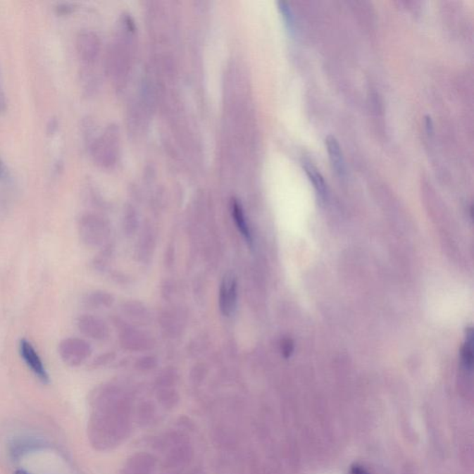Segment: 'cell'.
Instances as JSON below:
<instances>
[{
  "mask_svg": "<svg viewBox=\"0 0 474 474\" xmlns=\"http://www.w3.org/2000/svg\"><path fill=\"white\" fill-rule=\"evenodd\" d=\"M58 353L64 362L70 366H77L90 356L89 344L80 338H66L61 341Z\"/></svg>",
  "mask_w": 474,
  "mask_h": 474,
  "instance_id": "obj_1",
  "label": "cell"
},
{
  "mask_svg": "<svg viewBox=\"0 0 474 474\" xmlns=\"http://www.w3.org/2000/svg\"><path fill=\"white\" fill-rule=\"evenodd\" d=\"M219 302L223 314L231 316L237 303V280L232 273H227L223 280Z\"/></svg>",
  "mask_w": 474,
  "mask_h": 474,
  "instance_id": "obj_2",
  "label": "cell"
},
{
  "mask_svg": "<svg viewBox=\"0 0 474 474\" xmlns=\"http://www.w3.org/2000/svg\"><path fill=\"white\" fill-rule=\"evenodd\" d=\"M20 352L23 361H25V363L27 364V366L30 368L35 376L38 377V379H39L41 382H45V384L46 382H49V373L46 372L43 361L41 360L39 355H38L37 350L35 349L33 344L29 342L28 340H20Z\"/></svg>",
  "mask_w": 474,
  "mask_h": 474,
  "instance_id": "obj_3",
  "label": "cell"
},
{
  "mask_svg": "<svg viewBox=\"0 0 474 474\" xmlns=\"http://www.w3.org/2000/svg\"><path fill=\"white\" fill-rule=\"evenodd\" d=\"M76 50L78 56L85 63H92L98 56L99 43L98 37L92 32H81L76 37Z\"/></svg>",
  "mask_w": 474,
  "mask_h": 474,
  "instance_id": "obj_4",
  "label": "cell"
},
{
  "mask_svg": "<svg viewBox=\"0 0 474 474\" xmlns=\"http://www.w3.org/2000/svg\"><path fill=\"white\" fill-rule=\"evenodd\" d=\"M325 144L326 146H328L332 166H334L338 175L343 176L344 172H346V169H344L343 153L342 150H341L339 143H338L337 138L332 137V135H329L325 139Z\"/></svg>",
  "mask_w": 474,
  "mask_h": 474,
  "instance_id": "obj_5",
  "label": "cell"
},
{
  "mask_svg": "<svg viewBox=\"0 0 474 474\" xmlns=\"http://www.w3.org/2000/svg\"><path fill=\"white\" fill-rule=\"evenodd\" d=\"M79 328L85 335L93 338H99L102 335L103 328L99 320L90 316L81 317L79 320Z\"/></svg>",
  "mask_w": 474,
  "mask_h": 474,
  "instance_id": "obj_6",
  "label": "cell"
},
{
  "mask_svg": "<svg viewBox=\"0 0 474 474\" xmlns=\"http://www.w3.org/2000/svg\"><path fill=\"white\" fill-rule=\"evenodd\" d=\"M304 169L306 173L310 178V180L312 182V185H314L315 189L317 190L318 194L325 199L326 196V185L325 179H323V175H320L319 170L314 166L313 164L311 163H306L304 164Z\"/></svg>",
  "mask_w": 474,
  "mask_h": 474,
  "instance_id": "obj_7",
  "label": "cell"
},
{
  "mask_svg": "<svg viewBox=\"0 0 474 474\" xmlns=\"http://www.w3.org/2000/svg\"><path fill=\"white\" fill-rule=\"evenodd\" d=\"M473 331L466 329V341L461 350L462 364L467 370H472L473 366Z\"/></svg>",
  "mask_w": 474,
  "mask_h": 474,
  "instance_id": "obj_8",
  "label": "cell"
},
{
  "mask_svg": "<svg viewBox=\"0 0 474 474\" xmlns=\"http://www.w3.org/2000/svg\"><path fill=\"white\" fill-rule=\"evenodd\" d=\"M232 217L237 223L238 229L241 234L246 238L247 242H251V232H250L249 226H247L245 215H244L242 208L237 202L232 203Z\"/></svg>",
  "mask_w": 474,
  "mask_h": 474,
  "instance_id": "obj_9",
  "label": "cell"
},
{
  "mask_svg": "<svg viewBox=\"0 0 474 474\" xmlns=\"http://www.w3.org/2000/svg\"><path fill=\"white\" fill-rule=\"evenodd\" d=\"M279 5L280 10L282 11V16L285 18V23H287L288 28L293 29L294 25V16L289 6L285 2H280Z\"/></svg>",
  "mask_w": 474,
  "mask_h": 474,
  "instance_id": "obj_10",
  "label": "cell"
},
{
  "mask_svg": "<svg viewBox=\"0 0 474 474\" xmlns=\"http://www.w3.org/2000/svg\"><path fill=\"white\" fill-rule=\"evenodd\" d=\"M73 11V6L68 4V3H61V4H58L57 8H56V13H57L58 15L61 16L67 15V14L72 13Z\"/></svg>",
  "mask_w": 474,
  "mask_h": 474,
  "instance_id": "obj_11",
  "label": "cell"
},
{
  "mask_svg": "<svg viewBox=\"0 0 474 474\" xmlns=\"http://www.w3.org/2000/svg\"><path fill=\"white\" fill-rule=\"evenodd\" d=\"M7 108V101H6V96L4 91H3L1 81H0V113H4Z\"/></svg>",
  "mask_w": 474,
  "mask_h": 474,
  "instance_id": "obj_12",
  "label": "cell"
},
{
  "mask_svg": "<svg viewBox=\"0 0 474 474\" xmlns=\"http://www.w3.org/2000/svg\"><path fill=\"white\" fill-rule=\"evenodd\" d=\"M292 343H291L289 340L285 341L284 344H282V352H284L285 357H289V356L292 354Z\"/></svg>",
  "mask_w": 474,
  "mask_h": 474,
  "instance_id": "obj_13",
  "label": "cell"
},
{
  "mask_svg": "<svg viewBox=\"0 0 474 474\" xmlns=\"http://www.w3.org/2000/svg\"><path fill=\"white\" fill-rule=\"evenodd\" d=\"M352 474H369L361 466H355L352 468Z\"/></svg>",
  "mask_w": 474,
  "mask_h": 474,
  "instance_id": "obj_14",
  "label": "cell"
},
{
  "mask_svg": "<svg viewBox=\"0 0 474 474\" xmlns=\"http://www.w3.org/2000/svg\"><path fill=\"white\" fill-rule=\"evenodd\" d=\"M15 474H29V473L25 472V470H17V472L15 473Z\"/></svg>",
  "mask_w": 474,
  "mask_h": 474,
  "instance_id": "obj_15",
  "label": "cell"
}]
</instances>
